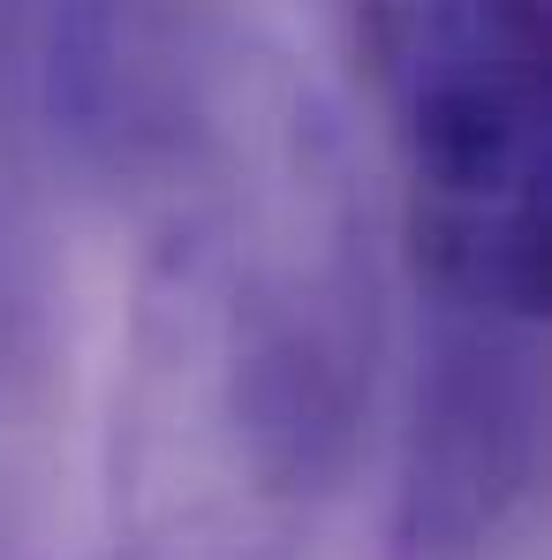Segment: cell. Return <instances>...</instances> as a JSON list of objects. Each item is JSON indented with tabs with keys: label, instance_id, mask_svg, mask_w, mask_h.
Wrapping results in <instances>:
<instances>
[{
	"label": "cell",
	"instance_id": "1",
	"mask_svg": "<svg viewBox=\"0 0 552 560\" xmlns=\"http://www.w3.org/2000/svg\"><path fill=\"white\" fill-rule=\"evenodd\" d=\"M175 175L189 197L137 311V469L212 538H280L341 500L371 440L364 212L318 114L235 77Z\"/></svg>",
	"mask_w": 552,
	"mask_h": 560
},
{
	"label": "cell",
	"instance_id": "2",
	"mask_svg": "<svg viewBox=\"0 0 552 560\" xmlns=\"http://www.w3.org/2000/svg\"><path fill=\"white\" fill-rule=\"evenodd\" d=\"M424 311L545 326V0H341Z\"/></svg>",
	"mask_w": 552,
	"mask_h": 560
},
{
	"label": "cell",
	"instance_id": "3",
	"mask_svg": "<svg viewBox=\"0 0 552 560\" xmlns=\"http://www.w3.org/2000/svg\"><path fill=\"white\" fill-rule=\"evenodd\" d=\"M212 0H0V160L175 167L220 92Z\"/></svg>",
	"mask_w": 552,
	"mask_h": 560
},
{
	"label": "cell",
	"instance_id": "4",
	"mask_svg": "<svg viewBox=\"0 0 552 560\" xmlns=\"http://www.w3.org/2000/svg\"><path fill=\"white\" fill-rule=\"evenodd\" d=\"M545 477V326L424 311L394 463V560H492Z\"/></svg>",
	"mask_w": 552,
	"mask_h": 560
}]
</instances>
